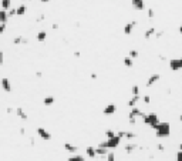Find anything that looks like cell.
Instances as JSON below:
<instances>
[{
	"label": "cell",
	"mask_w": 182,
	"mask_h": 161,
	"mask_svg": "<svg viewBox=\"0 0 182 161\" xmlns=\"http://www.w3.org/2000/svg\"><path fill=\"white\" fill-rule=\"evenodd\" d=\"M154 130L156 133V137H159V138H165L171 134V127L168 123H158L154 127Z\"/></svg>",
	"instance_id": "6da1fadb"
},
{
	"label": "cell",
	"mask_w": 182,
	"mask_h": 161,
	"mask_svg": "<svg viewBox=\"0 0 182 161\" xmlns=\"http://www.w3.org/2000/svg\"><path fill=\"white\" fill-rule=\"evenodd\" d=\"M120 144H121V137H120L118 134H115L114 137L108 138L105 143H101V146H104V147H107V148H117Z\"/></svg>",
	"instance_id": "7a4b0ae2"
},
{
	"label": "cell",
	"mask_w": 182,
	"mask_h": 161,
	"mask_svg": "<svg viewBox=\"0 0 182 161\" xmlns=\"http://www.w3.org/2000/svg\"><path fill=\"white\" fill-rule=\"evenodd\" d=\"M142 119H144V123H145L146 125H149V127H152V128H154V127H155V125L159 123V121H158V116H156L155 113H149V114H145Z\"/></svg>",
	"instance_id": "3957f363"
},
{
	"label": "cell",
	"mask_w": 182,
	"mask_h": 161,
	"mask_svg": "<svg viewBox=\"0 0 182 161\" xmlns=\"http://www.w3.org/2000/svg\"><path fill=\"white\" fill-rule=\"evenodd\" d=\"M169 67L171 70L174 71H178V70H182V59H174L169 61Z\"/></svg>",
	"instance_id": "277c9868"
},
{
	"label": "cell",
	"mask_w": 182,
	"mask_h": 161,
	"mask_svg": "<svg viewBox=\"0 0 182 161\" xmlns=\"http://www.w3.org/2000/svg\"><path fill=\"white\" fill-rule=\"evenodd\" d=\"M37 134H38L43 140H46V141L51 140V134H50L46 128H41V127H40V128H37Z\"/></svg>",
	"instance_id": "5b68a950"
},
{
	"label": "cell",
	"mask_w": 182,
	"mask_h": 161,
	"mask_svg": "<svg viewBox=\"0 0 182 161\" xmlns=\"http://www.w3.org/2000/svg\"><path fill=\"white\" fill-rule=\"evenodd\" d=\"M131 4L135 10H144V7H145L144 0H131Z\"/></svg>",
	"instance_id": "8992f818"
},
{
	"label": "cell",
	"mask_w": 182,
	"mask_h": 161,
	"mask_svg": "<svg viewBox=\"0 0 182 161\" xmlns=\"http://www.w3.org/2000/svg\"><path fill=\"white\" fill-rule=\"evenodd\" d=\"M1 87H3V90L6 93H10L11 91V84H10V80L7 77H3L1 79Z\"/></svg>",
	"instance_id": "52a82bcc"
},
{
	"label": "cell",
	"mask_w": 182,
	"mask_h": 161,
	"mask_svg": "<svg viewBox=\"0 0 182 161\" xmlns=\"http://www.w3.org/2000/svg\"><path fill=\"white\" fill-rule=\"evenodd\" d=\"M137 26V22L135 20H132V22H130V23H127L125 26H124V33L125 34H130L131 32H132V29Z\"/></svg>",
	"instance_id": "ba28073f"
},
{
	"label": "cell",
	"mask_w": 182,
	"mask_h": 161,
	"mask_svg": "<svg viewBox=\"0 0 182 161\" xmlns=\"http://www.w3.org/2000/svg\"><path fill=\"white\" fill-rule=\"evenodd\" d=\"M159 79H161V76H159V74H152V76L148 79V81H146V86H148V87L154 86L155 83H158V81H159Z\"/></svg>",
	"instance_id": "9c48e42d"
},
{
	"label": "cell",
	"mask_w": 182,
	"mask_h": 161,
	"mask_svg": "<svg viewBox=\"0 0 182 161\" xmlns=\"http://www.w3.org/2000/svg\"><path fill=\"white\" fill-rule=\"evenodd\" d=\"M115 111H117V106H115V104H108V106L104 108V114H107V116L114 114Z\"/></svg>",
	"instance_id": "30bf717a"
},
{
	"label": "cell",
	"mask_w": 182,
	"mask_h": 161,
	"mask_svg": "<svg viewBox=\"0 0 182 161\" xmlns=\"http://www.w3.org/2000/svg\"><path fill=\"white\" fill-rule=\"evenodd\" d=\"M144 116H145V114H144L141 110H138L137 107H132V110H131V113H130V117H135V119H137V117H144Z\"/></svg>",
	"instance_id": "8fae6325"
},
{
	"label": "cell",
	"mask_w": 182,
	"mask_h": 161,
	"mask_svg": "<svg viewBox=\"0 0 182 161\" xmlns=\"http://www.w3.org/2000/svg\"><path fill=\"white\" fill-rule=\"evenodd\" d=\"M7 19H9V13H7V10L1 9V10H0V23H6Z\"/></svg>",
	"instance_id": "7c38bea8"
},
{
	"label": "cell",
	"mask_w": 182,
	"mask_h": 161,
	"mask_svg": "<svg viewBox=\"0 0 182 161\" xmlns=\"http://www.w3.org/2000/svg\"><path fill=\"white\" fill-rule=\"evenodd\" d=\"M95 153H97V156H105L107 154V147H104V146L100 144V147L95 148Z\"/></svg>",
	"instance_id": "4fadbf2b"
},
{
	"label": "cell",
	"mask_w": 182,
	"mask_h": 161,
	"mask_svg": "<svg viewBox=\"0 0 182 161\" xmlns=\"http://www.w3.org/2000/svg\"><path fill=\"white\" fill-rule=\"evenodd\" d=\"M64 148H66V151H69V153H71V154H74V153H77V147L75 146H73V144H64Z\"/></svg>",
	"instance_id": "5bb4252c"
},
{
	"label": "cell",
	"mask_w": 182,
	"mask_h": 161,
	"mask_svg": "<svg viewBox=\"0 0 182 161\" xmlns=\"http://www.w3.org/2000/svg\"><path fill=\"white\" fill-rule=\"evenodd\" d=\"M85 153H87V156H88V157H91V158H94V157L97 156V153H95V148H93V147H87Z\"/></svg>",
	"instance_id": "9a60e30c"
},
{
	"label": "cell",
	"mask_w": 182,
	"mask_h": 161,
	"mask_svg": "<svg viewBox=\"0 0 182 161\" xmlns=\"http://www.w3.org/2000/svg\"><path fill=\"white\" fill-rule=\"evenodd\" d=\"M1 9H4V10L11 9V0H1Z\"/></svg>",
	"instance_id": "2e32d148"
},
{
	"label": "cell",
	"mask_w": 182,
	"mask_h": 161,
	"mask_svg": "<svg viewBox=\"0 0 182 161\" xmlns=\"http://www.w3.org/2000/svg\"><path fill=\"white\" fill-rule=\"evenodd\" d=\"M46 39H47V33H46L44 30L38 32V34H37V40H38V41H44Z\"/></svg>",
	"instance_id": "e0dca14e"
},
{
	"label": "cell",
	"mask_w": 182,
	"mask_h": 161,
	"mask_svg": "<svg viewBox=\"0 0 182 161\" xmlns=\"http://www.w3.org/2000/svg\"><path fill=\"white\" fill-rule=\"evenodd\" d=\"M138 100H140V96L137 94V96H134V97H132V98L130 100V103H128V106H130V107H135V104L138 103Z\"/></svg>",
	"instance_id": "ac0fdd59"
},
{
	"label": "cell",
	"mask_w": 182,
	"mask_h": 161,
	"mask_svg": "<svg viewBox=\"0 0 182 161\" xmlns=\"http://www.w3.org/2000/svg\"><path fill=\"white\" fill-rule=\"evenodd\" d=\"M24 13H26V6H24V4H21L19 9H16V14H17V16H23Z\"/></svg>",
	"instance_id": "d6986e66"
},
{
	"label": "cell",
	"mask_w": 182,
	"mask_h": 161,
	"mask_svg": "<svg viewBox=\"0 0 182 161\" xmlns=\"http://www.w3.org/2000/svg\"><path fill=\"white\" fill-rule=\"evenodd\" d=\"M43 103H44L46 106H51V104L54 103V97H51V96H48V97H46V98L43 100Z\"/></svg>",
	"instance_id": "ffe728a7"
},
{
	"label": "cell",
	"mask_w": 182,
	"mask_h": 161,
	"mask_svg": "<svg viewBox=\"0 0 182 161\" xmlns=\"http://www.w3.org/2000/svg\"><path fill=\"white\" fill-rule=\"evenodd\" d=\"M16 111H17V116H19L20 119H23V120H27V114H26V113H24L21 108H17Z\"/></svg>",
	"instance_id": "44dd1931"
},
{
	"label": "cell",
	"mask_w": 182,
	"mask_h": 161,
	"mask_svg": "<svg viewBox=\"0 0 182 161\" xmlns=\"http://www.w3.org/2000/svg\"><path fill=\"white\" fill-rule=\"evenodd\" d=\"M134 150H137V146L135 144H128V146H125V151L130 154V153H132Z\"/></svg>",
	"instance_id": "7402d4cb"
},
{
	"label": "cell",
	"mask_w": 182,
	"mask_h": 161,
	"mask_svg": "<svg viewBox=\"0 0 182 161\" xmlns=\"http://www.w3.org/2000/svg\"><path fill=\"white\" fill-rule=\"evenodd\" d=\"M132 60H134V59H131V57H125V59H124V64H125L127 67H132Z\"/></svg>",
	"instance_id": "603a6c76"
},
{
	"label": "cell",
	"mask_w": 182,
	"mask_h": 161,
	"mask_svg": "<svg viewBox=\"0 0 182 161\" xmlns=\"http://www.w3.org/2000/svg\"><path fill=\"white\" fill-rule=\"evenodd\" d=\"M152 34H155V29H152V27H151V29H148V30L145 32V39H149Z\"/></svg>",
	"instance_id": "cb8c5ba5"
},
{
	"label": "cell",
	"mask_w": 182,
	"mask_h": 161,
	"mask_svg": "<svg viewBox=\"0 0 182 161\" xmlns=\"http://www.w3.org/2000/svg\"><path fill=\"white\" fill-rule=\"evenodd\" d=\"M69 161H84V157H81V156H73V157H70Z\"/></svg>",
	"instance_id": "d4e9b609"
},
{
	"label": "cell",
	"mask_w": 182,
	"mask_h": 161,
	"mask_svg": "<svg viewBox=\"0 0 182 161\" xmlns=\"http://www.w3.org/2000/svg\"><path fill=\"white\" fill-rule=\"evenodd\" d=\"M130 57H131V59H137V57H138V51H137V50H131V51H130Z\"/></svg>",
	"instance_id": "484cf974"
},
{
	"label": "cell",
	"mask_w": 182,
	"mask_h": 161,
	"mask_svg": "<svg viewBox=\"0 0 182 161\" xmlns=\"http://www.w3.org/2000/svg\"><path fill=\"white\" fill-rule=\"evenodd\" d=\"M131 93H132L134 96H137V94L140 93V88H138V86H134V87L131 88Z\"/></svg>",
	"instance_id": "4316f807"
},
{
	"label": "cell",
	"mask_w": 182,
	"mask_h": 161,
	"mask_svg": "<svg viewBox=\"0 0 182 161\" xmlns=\"http://www.w3.org/2000/svg\"><path fill=\"white\" fill-rule=\"evenodd\" d=\"M107 160H108V161H114V160H115V156H114L112 153H109V154H107Z\"/></svg>",
	"instance_id": "83f0119b"
},
{
	"label": "cell",
	"mask_w": 182,
	"mask_h": 161,
	"mask_svg": "<svg viewBox=\"0 0 182 161\" xmlns=\"http://www.w3.org/2000/svg\"><path fill=\"white\" fill-rule=\"evenodd\" d=\"M6 30V23H0V34Z\"/></svg>",
	"instance_id": "f1b7e54d"
},
{
	"label": "cell",
	"mask_w": 182,
	"mask_h": 161,
	"mask_svg": "<svg viewBox=\"0 0 182 161\" xmlns=\"http://www.w3.org/2000/svg\"><path fill=\"white\" fill-rule=\"evenodd\" d=\"M114 135H115V133H114L112 130H108V131H107V137H108V138H111V137H114Z\"/></svg>",
	"instance_id": "f546056e"
},
{
	"label": "cell",
	"mask_w": 182,
	"mask_h": 161,
	"mask_svg": "<svg viewBox=\"0 0 182 161\" xmlns=\"http://www.w3.org/2000/svg\"><path fill=\"white\" fill-rule=\"evenodd\" d=\"M21 41H23V39H21V37H16V39L13 40V43H14V44H20Z\"/></svg>",
	"instance_id": "4dcf8cb0"
},
{
	"label": "cell",
	"mask_w": 182,
	"mask_h": 161,
	"mask_svg": "<svg viewBox=\"0 0 182 161\" xmlns=\"http://www.w3.org/2000/svg\"><path fill=\"white\" fill-rule=\"evenodd\" d=\"M7 13H9V16H14V14H16V10H14V9H9Z\"/></svg>",
	"instance_id": "1f68e13d"
},
{
	"label": "cell",
	"mask_w": 182,
	"mask_h": 161,
	"mask_svg": "<svg viewBox=\"0 0 182 161\" xmlns=\"http://www.w3.org/2000/svg\"><path fill=\"white\" fill-rule=\"evenodd\" d=\"M177 160H178V161H182V150L177 153Z\"/></svg>",
	"instance_id": "d6a6232c"
},
{
	"label": "cell",
	"mask_w": 182,
	"mask_h": 161,
	"mask_svg": "<svg viewBox=\"0 0 182 161\" xmlns=\"http://www.w3.org/2000/svg\"><path fill=\"white\" fill-rule=\"evenodd\" d=\"M3 61H4V54L3 51H0V64H3Z\"/></svg>",
	"instance_id": "836d02e7"
},
{
	"label": "cell",
	"mask_w": 182,
	"mask_h": 161,
	"mask_svg": "<svg viewBox=\"0 0 182 161\" xmlns=\"http://www.w3.org/2000/svg\"><path fill=\"white\" fill-rule=\"evenodd\" d=\"M148 16H149V17H154V10H152V9L148 10Z\"/></svg>",
	"instance_id": "e575fe53"
},
{
	"label": "cell",
	"mask_w": 182,
	"mask_h": 161,
	"mask_svg": "<svg viewBox=\"0 0 182 161\" xmlns=\"http://www.w3.org/2000/svg\"><path fill=\"white\" fill-rule=\"evenodd\" d=\"M144 101H145L146 104H148V103L151 101V98H149V96H145V97H144Z\"/></svg>",
	"instance_id": "d590c367"
},
{
	"label": "cell",
	"mask_w": 182,
	"mask_h": 161,
	"mask_svg": "<svg viewBox=\"0 0 182 161\" xmlns=\"http://www.w3.org/2000/svg\"><path fill=\"white\" fill-rule=\"evenodd\" d=\"M40 1H43V3H47V1H50V0H40Z\"/></svg>",
	"instance_id": "8d00e7d4"
},
{
	"label": "cell",
	"mask_w": 182,
	"mask_h": 161,
	"mask_svg": "<svg viewBox=\"0 0 182 161\" xmlns=\"http://www.w3.org/2000/svg\"><path fill=\"white\" fill-rule=\"evenodd\" d=\"M179 33L182 34V26H179Z\"/></svg>",
	"instance_id": "74e56055"
},
{
	"label": "cell",
	"mask_w": 182,
	"mask_h": 161,
	"mask_svg": "<svg viewBox=\"0 0 182 161\" xmlns=\"http://www.w3.org/2000/svg\"><path fill=\"white\" fill-rule=\"evenodd\" d=\"M179 120H181V121H182V114H181V117H179Z\"/></svg>",
	"instance_id": "f35d334b"
}]
</instances>
